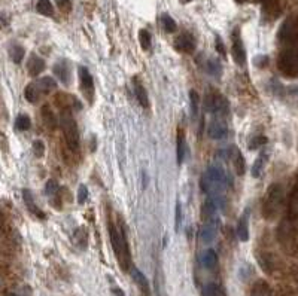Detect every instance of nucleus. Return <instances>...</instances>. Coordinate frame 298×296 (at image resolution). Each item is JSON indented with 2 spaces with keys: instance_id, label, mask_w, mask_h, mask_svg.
<instances>
[{
  "instance_id": "nucleus-34",
  "label": "nucleus",
  "mask_w": 298,
  "mask_h": 296,
  "mask_svg": "<svg viewBox=\"0 0 298 296\" xmlns=\"http://www.w3.org/2000/svg\"><path fill=\"white\" fill-rule=\"evenodd\" d=\"M139 42H140V46L143 51H148L151 48V44H152V36L148 30H140L139 32Z\"/></svg>"
},
{
  "instance_id": "nucleus-42",
  "label": "nucleus",
  "mask_w": 298,
  "mask_h": 296,
  "mask_svg": "<svg viewBox=\"0 0 298 296\" xmlns=\"http://www.w3.org/2000/svg\"><path fill=\"white\" fill-rule=\"evenodd\" d=\"M56 3H57L60 9H63V10H70V8H72V2L70 0H56Z\"/></svg>"
},
{
  "instance_id": "nucleus-37",
  "label": "nucleus",
  "mask_w": 298,
  "mask_h": 296,
  "mask_svg": "<svg viewBox=\"0 0 298 296\" xmlns=\"http://www.w3.org/2000/svg\"><path fill=\"white\" fill-rule=\"evenodd\" d=\"M33 154L38 158H42L45 155V144H44L42 140H35L33 142Z\"/></svg>"
},
{
  "instance_id": "nucleus-33",
  "label": "nucleus",
  "mask_w": 298,
  "mask_h": 296,
  "mask_svg": "<svg viewBox=\"0 0 298 296\" xmlns=\"http://www.w3.org/2000/svg\"><path fill=\"white\" fill-rule=\"evenodd\" d=\"M189 103H191V116L195 119L198 116V106H200V97L198 94L192 90L189 91Z\"/></svg>"
},
{
  "instance_id": "nucleus-41",
  "label": "nucleus",
  "mask_w": 298,
  "mask_h": 296,
  "mask_svg": "<svg viewBox=\"0 0 298 296\" xmlns=\"http://www.w3.org/2000/svg\"><path fill=\"white\" fill-rule=\"evenodd\" d=\"M215 46H216V51L221 54V56H227V50H225V45H224V42H222V39L219 38V36H216L215 38Z\"/></svg>"
},
{
  "instance_id": "nucleus-10",
  "label": "nucleus",
  "mask_w": 298,
  "mask_h": 296,
  "mask_svg": "<svg viewBox=\"0 0 298 296\" xmlns=\"http://www.w3.org/2000/svg\"><path fill=\"white\" fill-rule=\"evenodd\" d=\"M218 230H219V219L210 218V220H207L206 225H204V226L201 228V231H200V238H201V241L206 242V244H210V242L215 240V237H216Z\"/></svg>"
},
{
  "instance_id": "nucleus-16",
  "label": "nucleus",
  "mask_w": 298,
  "mask_h": 296,
  "mask_svg": "<svg viewBox=\"0 0 298 296\" xmlns=\"http://www.w3.org/2000/svg\"><path fill=\"white\" fill-rule=\"evenodd\" d=\"M27 70H29L30 76L36 78L45 70V61H44V58L33 54V56H30V58L27 61Z\"/></svg>"
},
{
  "instance_id": "nucleus-29",
  "label": "nucleus",
  "mask_w": 298,
  "mask_h": 296,
  "mask_svg": "<svg viewBox=\"0 0 298 296\" xmlns=\"http://www.w3.org/2000/svg\"><path fill=\"white\" fill-rule=\"evenodd\" d=\"M203 294L204 296H227L225 290L216 283H207L203 289Z\"/></svg>"
},
{
  "instance_id": "nucleus-28",
  "label": "nucleus",
  "mask_w": 298,
  "mask_h": 296,
  "mask_svg": "<svg viewBox=\"0 0 298 296\" xmlns=\"http://www.w3.org/2000/svg\"><path fill=\"white\" fill-rule=\"evenodd\" d=\"M36 9L41 15H45V16H51L54 14V8H53L51 0H38Z\"/></svg>"
},
{
  "instance_id": "nucleus-40",
  "label": "nucleus",
  "mask_w": 298,
  "mask_h": 296,
  "mask_svg": "<svg viewBox=\"0 0 298 296\" xmlns=\"http://www.w3.org/2000/svg\"><path fill=\"white\" fill-rule=\"evenodd\" d=\"M75 237H76L78 246H79L81 248H85V247H87V234H84V230H82V228L76 231Z\"/></svg>"
},
{
  "instance_id": "nucleus-21",
  "label": "nucleus",
  "mask_w": 298,
  "mask_h": 296,
  "mask_svg": "<svg viewBox=\"0 0 298 296\" xmlns=\"http://www.w3.org/2000/svg\"><path fill=\"white\" fill-rule=\"evenodd\" d=\"M130 272H131V278L134 280V283L143 290V292H148L149 290V284H148V280L145 277V274L139 270V268H130Z\"/></svg>"
},
{
  "instance_id": "nucleus-22",
  "label": "nucleus",
  "mask_w": 298,
  "mask_h": 296,
  "mask_svg": "<svg viewBox=\"0 0 298 296\" xmlns=\"http://www.w3.org/2000/svg\"><path fill=\"white\" fill-rule=\"evenodd\" d=\"M24 97L29 103H38L41 98V90L38 88L36 84H29L24 90Z\"/></svg>"
},
{
  "instance_id": "nucleus-1",
  "label": "nucleus",
  "mask_w": 298,
  "mask_h": 296,
  "mask_svg": "<svg viewBox=\"0 0 298 296\" xmlns=\"http://www.w3.org/2000/svg\"><path fill=\"white\" fill-rule=\"evenodd\" d=\"M228 184V178L227 173L224 172L222 167L219 166H210L204 176L201 178V189L209 195V196H215V195H222V192L225 190Z\"/></svg>"
},
{
  "instance_id": "nucleus-19",
  "label": "nucleus",
  "mask_w": 298,
  "mask_h": 296,
  "mask_svg": "<svg viewBox=\"0 0 298 296\" xmlns=\"http://www.w3.org/2000/svg\"><path fill=\"white\" fill-rule=\"evenodd\" d=\"M36 85H38V88L41 90V92H44V94H50V92H53V91H56L57 90V80L54 79V78H51V76H45V78H41L38 82H36Z\"/></svg>"
},
{
  "instance_id": "nucleus-36",
  "label": "nucleus",
  "mask_w": 298,
  "mask_h": 296,
  "mask_svg": "<svg viewBox=\"0 0 298 296\" xmlns=\"http://www.w3.org/2000/svg\"><path fill=\"white\" fill-rule=\"evenodd\" d=\"M267 143V137H264V136H259V137H253L250 142H249V149L250 150H253V149H258V148H262L264 144Z\"/></svg>"
},
{
  "instance_id": "nucleus-30",
  "label": "nucleus",
  "mask_w": 298,
  "mask_h": 296,
  "mask_svg": "<svg viewBox=\"0 0 298 296\" xmlns=\"http://www.w3.org/2000/svg\"><path fill=\"white\" fill-rule=\"evenodd\" d=\"M161 24H163V28H164L167 33H175V32L178 30L176 21H175L169 14H163V15H161Z\"/></svg>"
},
{
  "instance_id": "nucleus-15",
  "label": "nucleus",
  "mask_w": 298,
  "mask_h": 296,
  "mask_svg": "<svg viewBox=\"0 0 298 296\" xmlns=\"http://www.w3.org/2000/svg\"><path fill=\"white\" fill-rule=\"evenodd\" d=\"M237 237L243 242H246L249 240V210L247 208L244 210V213L238 219Z\"/></svg>"
},
{
  "instance_id": "nucleus-2",
  "label": "nucleus",
  "mask_w": 298,
  "mask_h": 296,
  "mask_svg": "<svg viewBox=\"0 0 298 296\" xmlns=\"http://www.w3.org/2000/svg\"><path fill=\"white\" fill-rule=\"evenodd\" d=\"M109 238H111V244L115 252V256L118 259L119 266L124 271H128L131 268V254H130V247H128L124 232H121V230H118L115 225H109Z\"/></svg>"
},
{
  "instance_id": "nucleus-20",
  "label": "nucleus",
  "mask_w": 298,
  "mask_h": 296,
  "mask_svg": "<svg viewBox=\"0 0 298 296\" xmlns=\"http://www.w3.org/2000/svg\"><path fill=\"white\" fill-rule=\"evenodd\" d=\"M201 265L206 270H213L218 264V254L213 248H207L203 254H201Z\"/></svg>"
},
{
  "instance_id": "nucleus-38",
  "label": "nucleus",
  "mask_w": 298,
  "mask_h": 296,
  "mask_svg": "<svg viewBox=\"0 0 298 296\" xmlns=\"http://www.w3.org/2000/svg\"><path fill=\"white\" fill-rule=\"evenodd\" d=\"M259 2L268 12H277L279 10V4H277V0H256Z\"/></svg>"
},
{
  "instance_id": "nucleus-39",
  "label": "nucleus",
  "mask_w": 298,
  "mask_h": 296,
  "mask_svg": "<svg viewBox=\"0 0 298 296\" xmlns=\"http://www.w3.org/2000/svg\"><path fill=\"white\" fill-rule=\"evenodd\" d=\"M88 200V189L85 184H81L79 189H78V202L79 204H85Z\"/></svg>"
},
{
  "instance_id": "nucleus-11",
  "label": "nucleus",
  "mask_w": 298,
  "mask_h": 296,
  "mask_svg": "<svg viewBox=\"0 0 298 296\" xmlns=\"http://www.w3.org/2000/svg\"><path fill=\"white\" fill-rule=\"evenodd\" d=\"M207 134H209V137L213 138V140H222V138H225L227 134H228V128H227L225 120H222L221 118L212 120L210 125H209Z\"/></svg>"
},
{
  "instance_id": "nucleus-13",
  "label": "nucleus",
  "mask_w": 298,
  "mask_h": 296,
  "mask_svg": "<svg viewBox=\"0 0 298 296\" xmlns=\"http://www.w3.org/2000/svg\"><path fill=\"white\" fill-rule=\"evenodd\" d=\"M231 54H233V58L237 64H244L246 62V51H244V46H243V42L240 39V34H238V30L236 28L233 32V46H231Z\"/></svg>"
},
{
  "instance_id": "nucleus-44",
  "label": "nucleus",
  "mask_w": 298,
  "mask_h": 296,
  "mask_svg": "<svg viewBox=\"0 0 298 296\" xmlns=\"http://www.w3.org/2000/svg\"><path fill=\"white\" fill-rule=\"evenodd\" d=\"M112 292H114V295L115 296H125V294H124L121 289H118V288H114V289H112Z\"/></svg>"
},
{
  "instance_id": "nucleus-17",
  "label": "nucleus",
  "mask_w": 298,
  "mask_h": 296,
  "mask_svg": "<svg viewBox=\"0 0 298 296\" xmlns=\"http://www.w3.org/2000/svg\"><path fill=\"white\" fill-rule=\"evenodd\" d=\"M133 88H134V96L137 98V102L140 103L142 108H148L149 106V98H148V92L145 90V86L140 84V80L137 78L133 79Z\"/></svg>"
},
{
  "instance_id": "nucleus-26",
  "label": "nucleus",
  "mask_w": 298,
  "mask_h": 296,
  "mask_svg": "<svg viewBox=\"0 0 298 296\" xmlns=\"http://www.w3.org/2000/svg\"><path fill=\"white\" fill-rule=\"evenodd\" d=\"M176 160H178L179 166H182V162H183V160H185V138H183V132H182V130H178Z\"/></svg>"
},
{
  "instance_id": "nucleus-27",
  "label": "nucleus",
  "mask_w": 298,
  "mask_h": 296,
  "mask_svg": "<svg viewBox=\"0 0 298 296\" xmlns=\"http://www.w3.org/2000/svg\"><path fill=\"white\" fill-rule=\"evenodd\" d=\"M42 118H44V122L50 126V128H56L57 126V118L54 115V112L51 110L50 106H44L42 108Z\"/></svg>"
},
{
  "instance_id": "nucleus-45",
  "label": "nucleus",
  "mask_w": 298,
  "mask_h": 296,
  "mask_svg": "<svg viewBox=\"0 0 298 296\" xmlns=\"http://www.w3.org/2000/svg\"><path fill=\"white\" fill-rule=\"evenodd\" d=\"M179 2H180V3H189L191 0H179Z\"/></svg>"
},
{
  "instance_id": "nucleus-18",
  "label": "nucleus",
  "mask_w": 298,
  "mask_h": 296,
  "mask_svg": "<svg viewBox=\"0 0 298 296\" xmlns=\"http://www.w3.org/2000/svg\"><path fill=\"white\" fill-rule=\"evenodd\" d=\"M23 200H24V202H26V206H27V208L30 210V213H33V214H36L38 218H41V219H45V214L41 212V208L36 206V202H35V196H33V194H32V190L30 189H24L23 190Z\"/></svg>"
},
{
  "instance_id": "nucleus-3",
  "label": "nucleus",
  "mask_w": 298,
  "mask_h": 296,
  "mask_svg": "<svg viewBox=\"0 0 298 296\" xmlns=\"http://www.w3.org/2000/svg\"><path fill=\"white\" fill-rule=\"evenodd\" d=\"M282 202H283V188L279 183H273L264 196L262 216L268 220L274 219L277 216V213L280 212Z\"/></svg>"
},
{
  "instance_id": "nucleus-43",
  "label": "nucleus",
  "mask_w": 298,
  "mask_h": 296,
  "mask_svg": "<svg viewBox=\"0 0 298 296\" xmlns=\"http://www.w3.org/2000/svg\"><path fill=\"white\" fill-rule=\"evenodd\" d=\"M179 225H180V204H176V231L179 230Z\"/></svg>"
},
{
  "instance_id": "nucleus-23",
  "label": "nucleus",
  "mask_w": 298,
  "mask_h": 296,
  "mask_svg": "<svg viewBox=\"0 0 298 296\" xmlns=\"http://www.w3.org/2000/svg\"><path fill=\"white\" fill-rule=\"evenodd\" d=\"M267 158H268V155H267V152H264V150L258 155V158L255 160V162H253V166H252V176H253V178H259V176H261V173H262V170H264V167H265Z\"/></svg>"
},
{
  "instance_id": "nucleus-9",
  "label": "nucleus",
  "mask_w": 298,
  "mask_h": 296,
  "mask_svg": "<svg viewBox=\"0 0 298 296\" xmlns=\"http://www.w3.org/2000/svg\"><path fill=\"white\" fill-rule=\"evenodd\" d=\"M219 156L228 160V161H233L234 164V168H236V173L238 176H243L244 174V158L241 155V152L238 150L236 146H231L228 149H222L219 152Z\"/></svg>"
},
{
  "instance_id": "nucleus-25",
  "label": "nucleus",
  "mask_w": 298,
  "mask_h": 296,
  "mask_svg": "<svg viewBox=\"0 0 298 296\" xmlns=\"http://www.w3.org/2000/svg\"><path fill=\"white\" fill-rule=\"evenodd\" d=\"M249 296H271L270 286H268L265 282H258V283L252 288L250 295Z\"/></svg>"
},
{
  "instance_id": "nucleus-14",
  "label": "nucleus",
  "mask_w": 298,
  "mask_h": 296,
  "mask_svg": "<svg viewBox=\"0 0 298 296\" xmlns=\"http://www.w3.org/2000/svg\"><path fill=\"white\" fill-rule=\"evenodd\" d=\"M54 74L59 78L64 85L70 84V66L66 60H60L54 64Z\"/></svg>"
},
{
  "instance_id": "nucleus-31",
  "label": "nucleus",
  "mask_w": 298,
  "mask_h": 296,
  "mask_svg": "<svg viewBox=\"0 0 298 296\" xmlns=\"http://www.w3.org/2000/svg\"><path fill=\"white\" fill-rule=\"evenodd\" d=\"M30 126H32V120L29 118V115L21 114V115L17 116V119H15V128L18 131H27V130H30Z\"/></svg>"
},
{
  "instance_id": "nucleus-24",
  "label": "nucleus",
  "mask_w": 298,
  "mask_h": 296,
  "mask_svg": "<svg viewBox=\"0 0 298 296\" xmlns=\"http://www.w3.org/2000/svg\"><path fill=\"white\" fill-rule=\"evenodd\" d=\"M9 56H11V60L15 62V64H21L23 60H24V56H26V50L21 46V45H12L9 48Z\"/></svg>"
},
{
  "instance_id": "nucleus-32",
  "label": "nucleus",
  "mask_w": 298,
  "mask_h": 296,
  "mask_svg": "<svg viewBox=\"0 0 298 296\" xmlns=\"http://www.w3.org/2000/svg\"><path fill=\"white\" fill-rule=\"evenodd\" d=\"M206 70H207V73H209V74H212V76H221V73H222L221 62H219L216 58H210L209 61H207V64H206Z\"/></svg>"
},
{
  "instance_id": "nucleus-35",
  "label": "nucleus",
  "mask_w": 298,
  "mask_h": 296,
  "mask_svg": "<svg viewBox=\"0 0 298 296\" xmlns=\"http://www.w3.org/2000/svg\"><path fill=\"white\" fill-rule=\"evenodd\" d=\"M59 183L56 182V180H48L47 182V186H45V194L48 195V196H51V198H57V194H59Z\"/></svg>"
},
{
  "instance_id": "nucleus-4",
  "label": "nucleus",
  "mask_w": 298,
  "mask_h": 296,
  "mask_svg": "<svg viewBox=\"0 0 298 296\" xmlns=\"http://www.w3.org/2000/svg\"><path fill=\"white\" fill-rule=\"evenodd\" d=\"M60 125H61V130L64 132V138H66V143H67L69 149L76 152L79 149V131H78L76 122H75L73 115H72L69 108L61 109Z\"/></svg>"
},
{
  "instance_id": "nucleus-5",
  "label": "nucleus",
  "mask_w": 298,
  "mask_h": 296,
  "mask_svg": "<svg viewBox=\"0 0 298 296\" xmlns=\"http://www.w3.org/2000/svg\"><path fill=\"white\" fill-rule=\"evenodd\" d=\"M204 110L209 112V114L216 115L218 118H224L225 115H228L230 106H228V102H227V98H225L224 96L210 92V94L206 96V100H204Z\"/></svg>"
},
{
  "instance_id": "nucleus-6",
  "label": "nucleus",
  "mask_w": 298,
  "mask_h": 296,
  "mask_svg": "<svg viewBox=\"0 0 298 296\" xmlns=\"http://www.w3.org/2000/svg\"><path fill=\"white\" fill-rule=\"evenodd\" d=\"M279 68L288 76H298V51L286 50L279 57Z\"/></svg>"
},
{
  "instance_id": "nucleus-12",
  "label": "nucleus",
  "mask_w": 298,
  "mask_h": 296,
  "mask_svg": "<svg viewBox=\"0 0 298 296\" xmlns=\"http://www.w3.org/2000/svg\"><path fill=\"white\" fill-rule=\"evenodd\" d=\"M175 48L179 52H185V54H191L195 50V39L192 34L189 33H182L179 34L175 40Z\"/></svg>"
},
{
  "instance_id": "nucleus-7",
  "label": "nucleus",
  "mask_w": 298,
  "mask_h": 296,
  "mask_svg": "<svg viewBox=\"0 0 298 296\" xmlns=\"http://www.w3.org/2000/svg\"><path fill=\"white\" fill-rule=\"evenodd\" d=\"M279 39H280L282 42H289V44L298 42L297 16H291V18L285 20V22L280 26V30H279Z\"/></svg>"
},
{
  "instance_id": "nucleus-8",
  "label": "nucleus",
  "mask_w": 298,
  "mask_h": 296,
  "mask_svg": "<svg viewBox=\"0 0 298 296\" xmlns=\"http://www.w3.org/2000/svg\"><path fill=\"white\" fill-rule=\"evenodd\" d=\"M78 76H79V84H81V91L84 92L85 98L91 103L94 98V80L90 73V70L84 66L78 68Z\"/></svg>"
}]
</instances>
